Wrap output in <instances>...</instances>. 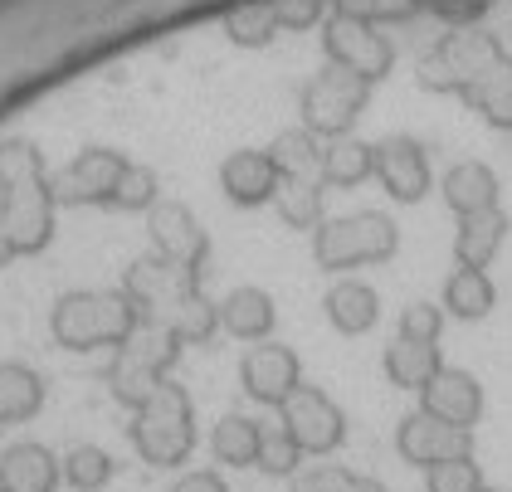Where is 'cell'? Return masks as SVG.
<instances>
[{"instance_id":"obj_18","label":"cell","mask_w":512,"mask_h":492,"mask_svg":"<svg viewBox=\"0 0 512 492\" xmlns=\"http://www.w3.org/2000/svg\"><path fill=\"white\" fill-rule=\"evenodd\" d=\"M274 322H278V307L264 288H230L220 298V332H230L235 341H269L274 337Z\"/></svg>"},{"instance_id":"obj_46","label":"cell","mask_w":512,"mask_h":492,"mask_svg":"<svg viewBox=\"0 0 512 492\" xmlns=\"http://www.w3.org/2000/svg\"><path fill=\"white\" fill-rule=\"evenodd\" d=\"M0 492H5V488H0Z\"/></svg>"},{"instance_id":"obj_45","label":"cell","mask_w":512,"mask_h":492,"mask_svg":"<svg viewBox=\"0 0 512 492\" xmlns=\"http://www.w3.org/2000/svg\"><path fill=\"white\" fill-rule=\"evenodd\" d=\"M473 492H498V488H488V483H483V488H473Z\"/></svg>"},{"instance_id":"obj_7","label":"cell","mask_w":512,"mask_h":492,"mask_svg":"<svg viewBox=\"0 0 512 492\" xmlns=\"http://www.w3.org/2000/svg\"><path fill=\"white\" fill-rule=\"evenodd\" d=\"M122 293H127V303L137 307L142 327H171V317L205 288H200V268L171 264L161 254H142L137 264L127 268Z\"/></svg>"},{"instance_id":"obj_15","label":"cell","mask_w":512,"mask_h":492,"mask_svg":"<svg viewBox=\"0 0 512 492\" xmlns=\"http://www.w3.org/2000/svg\"><path fill=\"white\" fill-rule=\"evenodd\" d=\"M376 181L400 205H420L430 195V156H425V147L415 137L376 142Z\"/></svg>"},{"instance_id":"obj_10","label":"cell","mask_w":512,"mask_h":492,"mask_svg":"<svg viewBox=\"0 0 512 492\" xmlns=\"http://www.w3.org/2000/svg\"><path fill=\"white\" fill-rule=\"evenodd\" d=\"M322 54H327V64H337V69H347V74L366 78L371 88L391 74V64H395L391 39L381 35L376 25H361V20H347V15L322 20Z\"/></svg>"},{"instance_id":"obj_32","label":"cell","mask_w":512,"mask_h":492,"mask_svg":"<svg viewBox=\"0 0 512 492\" xmlns=\"http://www.w3.org/2000/svg\"><path fill=\"white\" fill-rule=\"evenodd\" d=\"M59 468H64V483L74 492H103L113 483V473H118L113 454L98 449V444H74L69 454L59 458Z\"/></svg>"},{"instance_id":"obj_21","label":"cell","mask_w":512,"mask_h":492,"mask_svg":"<svg viewBox=\"0 0 512 492\" xmlns=\"http://www.w3.org/2000/svg\"><path fill=\"white\" fill-rule=\"evenodd\" d=\"M59 483H64V468L44 444H10L0 454V488L5 492H54Z\"/></svg>"},{"instance_id":"obj_12","label":"cell","mask_w":512,"mask_h":492,"mask_svg":"<svg viewBox=\"0 0 512 492\" xmlns=\"http://www.w3.org/2000/svg\"><path fill=\"white\" fill-rule=\"evenodd\" d=\"M239 385L254 405H269V410H283L288 395L303 385V361L293 346L283 341H259L249 346V356L239 361Z\"/></svg>"},{"instance_id":"obj_9","label":"cell","mask_w":512,"mask_h":492,"mask_svg":"<svg viewBox=\"0 0 512 492\" xmlns=\"http://www.w3.org/2000/svg\"><path fill=\"white\" fill-rule=\"evenodd\" d=\"M278 424L288 429V439H293L303 454H313V458L337 454L342 439H347L342 405H337L327 390H317V385H298V390L288 395V405L278 410Z\"/></svg>"},{"instance_id":"obj_39","label":"cell","mask_w":512,"mask_h":492,"mask_svg":"<svg viewBox=\"0 0 512 492\" xmlns=\"http://www.w3.org/2000/svg\"><path fill=\"white\" fill-rule=\"evenodd\" d=\"M269 10H274V20H278V35H283V30H288V35H303V30L322 25L327 0H269Z\"/></svg>"},{"instance_id":"obj_26","label":"cell","mask_w":512,"mask_h":492,"mask_svg":"<svg viewBox=\"0 0 512 492\" xmlns=\"http://www.w3.org/2000/svg\"><path fill=\"white\" fill-rule=\"evenodd\" d=\"M44 405V376L25 361H0V424H25Z\"/></svg>"},{"instance_id":"obj_44","label":"cell","mask_w":512,"mask_h":492,"mask_svg":"<svg viewBox=\"0 0 512 492\" xmlns=\"http://www.w3.org/2000/svg\"><path fill=\"white\" fill-rule=\"evenodd\" d=\"M10 259H15V249H10V239H5V229H0V268L10 264Z\"/></svg>"},{"instance_id":"obj_43","label":"cell","mask_w":512,"mask_h":492,"mask_svg":"<svg viewBox=\"0 0 512 492\" xmlns=\"http://www.w3.org/2000/svg\"><path fill=\"white\" fill-rule=\"evenodd\" d=\"M352 492H391V488H386L381 478H366V473H356V478H352Z\"/></svg>"},{"instance_id":"obj_34","label":"cell","mask_w":512,"mask_h":492,"mask_svg":"<svg viewBox=\"0 0 512 492\" xmlns=\"http://www.w3.org/2000/svg\"><path fill=\"white\" fill-rule=\"evenodd\" d=\"M303 449L288 439V429L274 424V429H264V439H259V463L254 468H264L269 478H298L303 473Z\"/></svg>"},{"instance_id":"obj_8","label":"cell","mask_w":512,"mask_h":492,"mask_svg":"<svg viewBox=\"0 0 512 492\" xmlns=\"http://www.w3.org/2000/svg\"><path fill=\"white\" fill-rule=\"evenodd\" d=\"M366 103H371V83L366 78L347 74L337 64H322L308 78L303 98H298V113H303V127L313 132L317 142H337V137H352L356 117L366 113Z\"/></svg>"},{"instance_id":"obj_23","label":"cell","mask_w":512,"mask_h":492,"mask_svg":"<svg viewBox=\"0 0 512 492\" xmlns=\"http://www.w3.org/2000/svg\"><path fill=\"white\" fill-rule=\"evenodd\" d=\"M503 239H508V215H503V205L459 220V234H454V264L459 268H488L498 259Z\"/></svg>"},{"instance_id":"obj_37","label":"cell","mask_w":512,"mask_h":492,"mask_svg":"<svg viewBox=\"0 0 512 492\" xmlns=\"http://www.w3.org/2000/svg\"><path fill=\"white\" fill-rule=\"evenodd\" d=\"M483 488V468L473 458H454V463H439L425 473V492H473Z\"/></svg>"},{"instance_id":"obj_3","label":"cell","mask_w":512,"mask_h":492,"mask_svg":"<svg viewBox=\"0 0 512 492\" xmlns=\"http://www.w3.org/2000/svg\"><path fill=\"white\" fill-rule=\"evenodd\" d=\"M132 449L152 468H181L196 449V405L186 395V385L166 380L157 395L132 415Z\"/></svg>"},{"instance_id":"obj_36","label":"cell","mask_w":512,"mask_h":492,"mask_svg":"<svg viewBox=\"0 0 512 492\" xmlns=\"http://www.w3.org/2000/svg\"><path fill=\"white\" fill-rule=\"evenodd\" d=\"M337 10L332 15H347L361 25H400V20H415L420 15V0H332Z\"/></svg>"},{"instance_id":"obj_29","label":"cell","mask_w":512,"mask_h":492,"mask_svg":"<svg viewBox=\"0 0 512 492\" xmlns=\"http://www.w3.org/2000/svg\"><path fill=\"white\" fill-rule=\"evenodd\" d=\"M264 152H269V161H274V171L283 176V181L317 176V166H322V142H317L303 122H298V127H283Z\"/></svg>"},{"instance_id":"obj_5","label":"cell","mask_w":512,"mask_h":492,"mask_svg":"<svg viewBox=\"0 0 512 492\" xmlns=\"http://www.w3.org/2000/svg\"><path fill=\"white\" fill-rule=\"evenodd\" d=\"M181 351H186V346H181V337H176L171 327H137V332L127 337V346L113 351V366H108L113 400L137 415L161 385L171 380V366H176Z\"/></svg>"},{"instance_id":"obj_22","label":"cell","mask_w":512,"mask_h":492,"mask_svg":"<svg viewBox=\"0 0 512 492\" xmlns=\"http://www.w3.org/2000/svg\"><path fill=\"white\" fill-rule=\"evenodd\" d=\"M376 176V142H361V137H337V142H322V166H317V181L332 190H352L361 181Z\"/></svg>"},{"instance_id":"obj_41","label":"cell","mask_w":512,"mask_h":492,"mask_svg":"<svg viewBox=\"0 0 512 492\" xmlns=\"http://www.w3.org/2000/svg\"><path fill=\"white\" fill-rule=\"evenodd\" d=\"M488 5H493V0H420V10H434L439 20H449V25H459V30H473V20H483Z\"/></svg>"},{"instance_id":"obj_13","label":"cell","mask_w":512,"mask_h":492,"mask_svg":"<svg viewBox=\"0 0 512 492\" xmlns=\"http://www.w3.org/2000/svg\"><path fill=\"white\" fill-rule=\"evenodd\" d=\"M395 449L405 463L415 468H439V463H454V458H473V429H454L444 419L425 415V410H410V415L395 424Z\"/></svg>"},{"instance_id":"obj_24","label":"cell","mask_w":512,"mask_h":492,"mask_svg":"<svg viewBox=\"0 0 512 492\" xmlns=\"http://www.w3.org/2000/svg\"><path fill=\"white\" fill-rule=\"evenodd\" d=\"M498 303V288L488 278V268H454L444 278V317H459V322H483Z\"/></svg>"},{"instance_id":"obj_19","label":"cell","mask_w":512,"mask_h":492,"mask_svg":"<svg viewBox=\"0 0 512 492\" xmlns=\"http://www.w3.org/2000/svg\"><path fill=\"white\" fill-rule=\"evenodd\" d=\"M322 312H327V322H332L342 337H366V332L381 322V293H376L371 283H361V278H342V283L327 288Z\"/></svg>"},{"instance_id":"obj_6","label":"cell","mask_w":512,"mask_h":492,"mask_svg":"<svg viewBox=\"0 0 512 492\" xmlns=\"http://www.w3.org/2000/svg\"><path fill=\"white\" fill-rule=\"evenodd\" d=\"M503 39L488 30H454L434 44L430 54L420 59V88L425 93H454L464 98L478 78L488 74L493 64H503Z\"/></svg>"},{"instance_id":"obj_42","label":"cell","mask_w":512,"mask_h":492,"mask_svg":"<svg viewBox=\"0 0 512 492\" xmlns=\"http://www.w3.org/2000/svg\"><path fill=\"white\" fill-rule=\"evenodd\" d=\"M171 492H230V483H225L215 468H196V473L176 478V488H171Z\"/></svg>"},{"instance_id":"obj_4","label":"cell","mask_w":512,"mask_h":492,"mask_svg":"<svg viewBox=\"0 0 512 492\" xmlns=\"http://www.w3.org/2000/svg\"><path fill=\"white\" fill-rule=\"evenodd\" d=\"M400 249V229L391 215L381 210H356V215H337L313 229V259L322 273H347V268L386 264Z\"/></svg>"},{"instance_id":"obj_35","label":"cell","mask_w":512,"mask_h":492,"mask_svg":"<svg viewBox=\"0 0 512 492\" xmlns=\"http://www.w3.org/2000/svg\"><path fill=\"white\" fill-rule=\"evenodd\" d=\"M171 332L181 337V346H205V341L220 332V303H210L205 293H196L191 303L171 317Z\"/></svg>"},{"instance_id":"obj_27","label":"cell","mask_w":512,"mask_h":492,"mask_svg":"<svg viewBox=\"0 0 512 492\" xmlns=\"http://www.w3.org/2000/svg\"><path fill=\"white\" fill-rule=\"evenodd\" d=\"M464 103H469V108L483 117L488 127L512 132V59L493 64V69H488V74H483L469 93H464Z\"/></svg>"},{"instance_id":"obj_14","label":"cell","mask_w":512,"mask_h":492,"mask_svg":"<svg viewBox=\"0 0 512 492\" xmlns=\"http://www.w3.org/2000/svg\"><path fill=\"white\" fill-rule=\"evenodd\" d=\"M147 234H152V254L171 259V264L200 268L210 254V234L196 220V210L181 200H157L147 210Z\"/></svg>"},{"instance_id":"obj_11","label":"cell","mask_w":512,"mask_h":492,"mask_svg":"<svg viewBox=\"0 0 512 492\" xmlns=\"http://www.w3.org/2000/svg\"><path fill=\"white\" fill-rule=\"evenodd\" d=\"M122 171H127V156L122 152H113V147H83L64 171L49 176L54 205H69V210H83V205H113V190H118Z\"/></svg>"},{"instance_id":"obj_1","label":"cell","mask_w":512,"mask_h":492,"mask_svg":"<svg viewBox=\"0 0 512 492\" xmlns=\"http://www.w3.org/2000/svg\"><path fill=\"white\" fill-rule=\"evenodd\" d=\"M54 190L35 142L5 137L0 142V229L20 254H44L54 239Z\"/></svg>"},{"instance_id":"obj_38","label":"cell","mask_w":512,"mask_h":492,"mask_svg":"<svg viewBox=\"0 0 512 492\" xmlns=\"http://www.w3.org/2000/svg\"><path fill=\"white\" fill-rule=\"evenodd\" d=\"M439 332H444V307L439 303H410L405 312H400V332H395V337L439 346Z\"/></svg>"},{"instance_id":"obj_40","label":"cell","mask_w":512,"mask_h":492,"mask_svg":"<svg viewBox=\"0 0 512 492\" xmlns=\"http://www.w3.org/2000/svg\"><path fill=\"white\" fill-rule=\"evenodd\" d=\"M352 478L342 463H313L293 478V492H352Z\"/></svg>"},{"instance_id":"obj_28","label":"cell","mask_w":512,"mask_h":492,"mask_svg":"<svg viewBox=\"0 0 512 492\" xmlns=\"http://www.w3.org/2000/svg\"><path fill=\"white\" fill-rule=\"evenodd\" d=\"M259 439H264V424L249 415H225L210 434V449H215V463L225 468H254L259 463Z\"/></svg>"},{"instance_id":"obj_31","label":"cell","mask_w":512,"mask_h":492,"mask_svg":"<svg viewBox=\"0 0 512 492\" xmlns=\"http://www.w3.org/2000/svg\"><path fill=\"white\" fill-rule=\"evenodd\" d=\"M225 39L239 49H269L278 39V20L269 10V0H239L225 15Z\"/></svg>"},{"instance_id":"obj_17","label":"cell","mask_w":512,"mask_h":492,"mask_svg":"<svg viewBox=\"0 0 512 492\" xmlns=\"http://www.w3.org/2000/svg\"><path fill=\"white\" fill-rule=\"evenodd\" d=\"M278 176L269 152H259V147H239L220 161V190H225V200L239 205V210H259V205H274L278 195Z\"/></svg>"},{"instance_id":"obj_30","label":"cell","mask_w":512,"mask_h":492,"mask_svg":"<svg viewBox=\"0 0 512 492\" xmlns=\"http://www.w3.org/2000/svg\"><path fill=\"white\" fill-rule=\"evenodd\" d=\"M322 195L327 186L317 176H298V181H278V195H274V210L278 220L288 229H317L327 215H322Z\"/></svg>"},{"instance_id":"obj_16","label":"cell","mask_w":512,"mask_h":492,"mask_svg":"<svg viewBox=\"0 0 512 492\" xmlns=\"http://www.w3.org/2000/svg\"><path fill=\"white\" fill-rule=\"evenodd\" d=\"M420 410L434 419H444V424H454V429H473V424L483 419V385H478V376L464 371V366H444V371L420 390Z\"/></svg>"},{"instance_id":"obj_25","label":"cell","mask_w":512,"mask_h":492,"mask_svg":"<svg viewBox=\"0 0 512 492\" xmlns=\"http://www.w3.org/2000/svg\"><path fill=\"white\" fill-rule=\"evenodd\" d=\"M381 366H386V380L400 385V390H425L444 371V356H439V346H430V341L395 337L386 346V356H381Z\"/></svg>"},{"instance_id":"obj_33","label":"cell","mask_w":512,"mask_h":492,"mask_svg":"<svg viewBox=\"0 0 512 492\" xmlns=\"http://www.w3.org/2000/svg\"><path fill=\"white\" fill-rule=\"evenodd\" d=\"M157 200H161L157 171H152V166H137V161H127V171H122L118 190H113V210H127V215H147Z\"/></svg>"},{"instance_id":"obj_20","label":"cell","mask_w":512,"mask_h":492,"mask_svg":"<svg viewBox=\"0 0 512 492\" xmlns=\"http://www.w3.org/2000/svg\"><path fill=\"white\" fill-rule=\"evenodd\" d=\"M439 190H444V205H449L459 220L483 215V210H498V195H503L493 166H483V161H459V166H449Z\"/></svg>"},{"instance_id":"obj_2","label":"cell","mask_w":512,"mask_h":492,"mask_svg":"<svg viewBox=\"0 0 512 492\" xmlns=\"http://www.w3.org/2000/svg\"><path fill=\"white\" fill-rule=\"evenodd\" d=\"M137 307L127 303L122 288H74L49 312V332L64 351H103V346H127L137 332Z\"/></svg>"}]
</instances>
